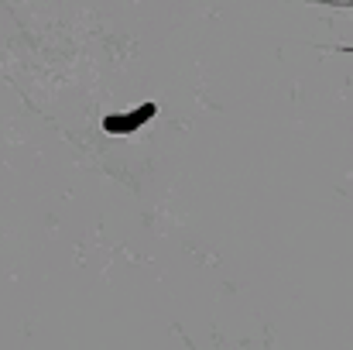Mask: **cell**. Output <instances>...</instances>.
<instances>
[{
  "label": "cell",
  "mask_w": 353,
  "mask_h": 350,
  "mask_svg": "<svg viewBox=\"0 0 353 350\" xmlns=\"http://www.w3.org/2000/svg\"><path fill=\"white\" fill-rule=\"evenodd\" d=\"M158 114V107L154 104H148V107H141V110H134V114H120V117H107V130L110 134H130V130H137L141 124H148L151 117Z\"/></svg>",
  "instance_id": "1"
},
{
  "label": "cell",
  "mask_w": 353,
  "mask_h": 350,
  "mask_svg": "<svg viewBox=\"0 0 353 350\" xmlns=\"http://www.w3.org/2000/svg\"><path fill=\"white\" fill-rule=\"evenodd\" d=\"M305 3H333V7H353V0H305Z\"/></svg>",
  "instance_id": "2"
},
{
  "label": "cell",
  "mask_w": 353,
  "mask_h": 350,
  "mask_svg": "<svg viewBox=\"0 0 353 350\" xmlns=\"http://www.w3.org/2000/svg\"><path fill=\"white\" fill-rule=\"evenodd\" d=\"M333 52H353V45H330Z\"/></svg>",
  "instance_id": "3"
}]
</instances>
